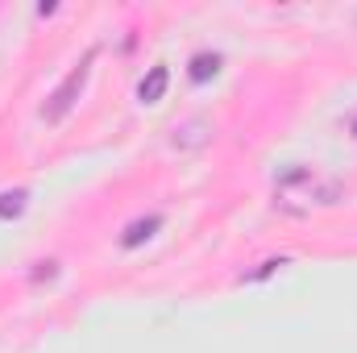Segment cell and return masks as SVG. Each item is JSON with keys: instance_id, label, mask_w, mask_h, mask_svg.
Segmentation results:
<instances>
[{"instance_id": "3", "label": "cell", "mask_w": 357, "mask_h": 353, "mask_svg": "<svg viewBox=\"0 0 357 353\" xmlns=\"http://www.w3.org/2000/svg\"><path fill=\"white\" fill-rule=\"evenodd\" d=\"M167 84H171V71H167V67H150V71L142 75V84H137V100H142V104H158V100L167 96Z\"/></svg>"}, {"instance_id": "1", "label": "cell", "mask_w": 357, "mask_h": 353, "mask_svg": "<svg viewBox=\"0 0 357 353\" xmlns=\"http://www.w3.org/2000/svg\"><path fill=\"white\" fill-rule=\"evenodd\" d=\"M91 63H96V50H88V54L67 71V80L50 91V100L42 104V117H46L50 125H59V121L75 108V100H79V91H84V84H88V75H91Z\"/></svg>"}, {"instance_id": "7", "label": "cell", "mask_w": 357, "mask_h": 353, "mask_svg": "<svg viewBox=\"0 0 357 353\" xmlns=\"http://www.w3.org/2000/svg\"><path fill=\"white\" fill-rule=\"evenodd\" d=\"M278 266H287V258H270V262H262L258 270H254V274H245V283H258V278H270V274H274Z\"/></svg>"}, {"instance_id": "5", "label": "cell", "mask_w": 357, "mask_h": 353, "mask_svg": "<svg viewBox=\"0 0 357 353\" xmlns=\"http://www.w3.org/2000/svg\"><path fill=\"white\" fill-rule=\"evenodd\" d=\"M216 71H220V54H195L191 67H187V75H191L195 84H208Z\"/></svg>"}, {"instance_id": "4", "label": "cell", "mask_w": 357, "mask_h": 353, "mask_svg": "<svg viewBox=\"0 0 357 353\" xmlns=\"http://www.w3.org/2000/svg\"><path fill=\"white\" fill-rule=\"evenodd\" d=\"M158 229H162V216H158V212H154V216H142V220H133V225L121 233V246H125V250H137V246L150 241Z\"/></svg>"}, {"instance_id": "2", "label": "cell", "mask_w": 357, "mask_h": 353, "mask_svg": "<svg viewBox=\"0 0 357 353\" xmlns=\"http://www.w3.org/2000/svg\"><path fill=\"white\" fill-rule=\"evenodd\" d=\"M208 142H212V125H208V121H187V125H178L175 137H171L175 150H199V146H208Z\"/></svg>"}, {"instance_id": "8", "label": "cell", "mask_w": 357, "mask_h": 353, "mask_svg": "<svg viewBox=\"0 0 357 353\" xmlns=\"http://www.w3.org/2000/svg\"><path fill=\"white\" fill-rule=\"evenodd\" d=\"M349 133H354V142H357V117H354V121H349Z\"/></svg>"}, {"instance_id": "6", "label": "cell", "mask_w": 357, "mask_h": 353, "mask_svg": "<svg viewBox=\"0 0 357 353\" xmlns=\"http://www.w3.org/2000/svg\"><path fill=\"white\" fill-rule=\"evenodd\" d=\"M25 200H29V191H4L0 195V220H13V216H21L25 212Z\"/></svg>"}]
</instances>
